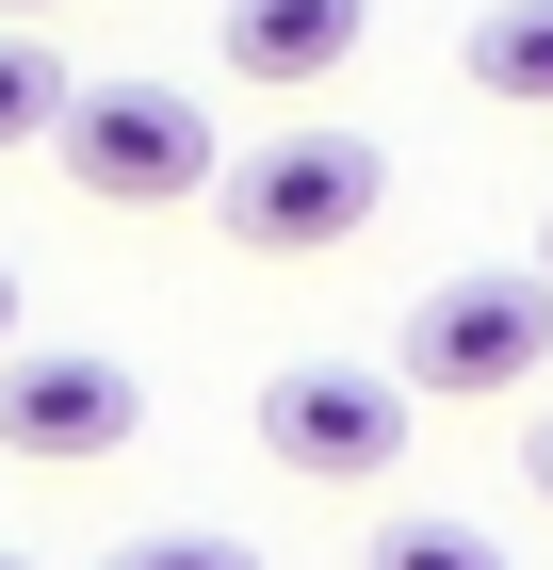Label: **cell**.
Segmentation results:
<instances>
[{
    "label": "cell",
    "mask_w": 553,
    "mask_h": 570,
    "mask_svg": "<svg viewBox=\"0 0 553 570\" xmlns=\"http://www.w3.org/2000/svg\"><path fill=\"white\" fill-rule=\"evenodd\" d=\"M553 358V277L537 262H488V277H440L424 309H407V343H391V392L407 407H505L521 375Z\"/></svg>",
    "instance_id": "1"
},
{
    "label": "cell",
    "mask_w": 553,
    "mask_h": 570,
    "mask_svg": "<svg viewBox=\"0 0 553 570\" xmlns=\"http://www.w3.org/2000/svg\"><path fill=\"white\" fill-rule=\"evenodd\" d=\"M375 196H391L375 131H277V147H245V164L213 179V213H228L245 262H326V245L375 228Z\"/></svg>",
    "instance_id": "2"
},
{
    "label": "cell",
    "mask_w": 553,
    "mask_h": 570,
    "mask_svg": "<svg viewBox=\"0 0 553 570\" xmlns=\"http://www.w3.org/2000/svg\"><path fill=\"white\" fill-rule=\"evenodd\" d=\"M49 147H66V179L115 196V213H179V196H213V179H228L213 115H196L179 82H66Z\"/></svg>",
    "instance_id": "3"
},
{
    "label": "cell",
    "mask_w": 553,
    "mask_h": 570,
    "mask_svg": "<svg viewBox=\"0 0 553 570\" xmlns=\"http://www.w3.org/2000/svg\"><path fill=\"white\" fill-rule=\"evenodd\" d=\"M147 440V375L98 343H0V456H49V473H98Z\"/></svg>",
    "instance_id": "4"
},
{
    "label": "cell",
    "mask_w": 553,
    "mask_h": 570,
    "mask_svg": "<svg viewBox=\"0 0 553 570\" xmlns=\"http://www.w3.org/2000/svg\"><path fill=\"white\" fill-rule=\"evenodd\" d=\"M260 456L309 489H358L407 456V392H391L375 358H294V375H260Z\"/></svg>",
    "instance_id": "5"
},
{
    "label": "cell",
    "mask_w": 553,
    "mask_h": 570,
    "mask_svg": "<svg viewBox=\"0 0 553 570\" xmlns=\"http://www.w3.org/2000/svg\"><path fill=\"white\" fill-rule=\"evenodd\" d=\"M358 33H375V0H228L213 17V49L245 66V82H326V66H358Z\"/></svg>",
    "instance_id": "6"
},
{
    "label": "cell",
    "mask_w": 553,
    "mask_h": 570,
    "mask_svg": "<svg viewBox=\"0 0 553 570\" xmlns=\"http://www.w3.org/2000/svg\"><path fill=\"white\" fill-rule=\"evenodd\" d=\"M456 66L505 98V115H553V0H488V17L456 33Z\"/></svg>",
    "instance_id": "7"
},
{
    "label": "cell",
    "mask_w": 553,
    "mask_h": 570,
    "mask_svg": "<svg viewBox=\"0 0 553 570\" xmlns=\"http://www.w3.org/2000/svg\"><path fill=\"white\" fill-rule=\"evenodd\" d=\"M49 115H66V66L33 33H0V147H49Z\"/></svg>",
    "instance_id": "8"
},
{
    "label": "cell",
    "mask_w": 553,
    "mask_h": 570,
    "mask_svg": "<svg viewBox=\"0 0 553 570\" xmlns=\"http://www.w3.org/2000/svg\"><path fill=\"white\" fill-rule=\"evenodd\" d=\"M375 570H505V554H488L472 522H391V538H375Z\"/></svg>",
    "instance_id": "9"
},
{
    "label": "cell",
    "mask_w": 553,
    "mask_h": 570,
    "mask_svg": "<svg viewBox=\"0 0 553 570\" xmlns=\"http://www.w3.org/2000/svg\"><path fill=\"white\" fill-rule=\"evenodd\" d=\"M115 570H260V554H245V538H130Z\"/></svg>",
    "instance_id": "10"
},
{
    "label": "cell",
    "mask_w": 553,
    "mask_h": 570,
    "mask_svg": "<svg viewBox=\"0 0 553 570\" xmlns=\"http://www.w3.org/2000/svg\"><path fill=\"white\" fill-rule=\"evenodd\" d=\"M33 17H66V0H0V33H33Z\"/></svg>",
    "instance_id": "11"
},
{
    "label": "cell",
    "mask_w": 553,
    "mask_h": 570,
    "mask_svg": "<svg viewBox=\"0 0 553 570\" xmlns=\"http://www.w3.org/2000/svg\"><path fill=\"white\" fill-rule=\"evenodd\" d=\"M0 343H17V262H0Z\"/></svg>",
    "instance_id": "12"
},
{
    "label": "cell",
    "mask_w": 553,
    "mask_h": 570,
    "mask_svg": "<svg viewBox=\"0 0 553 570\" xmlns=\"http://www.w3.org/2000/svg\"><path fill=\"white\" fill-rule=\"evenodd\" d=\"M537 505H553V424H537Z\"/></svg>",
    "instance_id": "13"
},
{
    "label": "cell",
    "mask_w": 553,
    "mask_h": 570,
    "mask_svg": "<svg viewBox=\"0 0 553 570\" xmlns=\"http://www.w3.org/2000/svg\"><path fill=\"white\" fill-rule=\"evenodd\" d=\"M537 277H553V228H537Z\"/></svg>",
    "instance_id": "14"
},
{
    "label": "cell",
    "mask_w": 553,
    "mask_h": 570,
    "mask_svg": "<svg viewBox=\"0 0 553 570\" xmlns=\"http://www.w3.org/2000/svg\"><path fill=\"white\" fill-rule=\"evenodd\" d=\"M0 570H17V554H0Z\"/></svg>",
    "instance_id": "15"
}]
</instances>
